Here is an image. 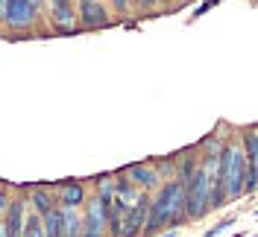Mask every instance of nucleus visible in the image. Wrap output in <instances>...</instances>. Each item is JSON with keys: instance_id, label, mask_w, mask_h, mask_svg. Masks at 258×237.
I'll return each instance as SVG.
<instances>
[{"instance_id": "1", "label": "nucleus", "mask_w": 258, "mask_h": 237, "mask_svg": "<svg viewBox=\"0 0 258 237\" xmlns=\"http://www.w3.org/2000/svg\"><path fill=\"white\" fill-rule=\"evenodd\" d=\"M182 220H185V185L179 179H173V182H167L159 190L156 199H150L147 217H144V228L141 231L156 234L164 225H173V228L182 225Z\"/></svg>"}, {"instance_id": "2", "label": "nucleus", "mask_w": 258, "mask_h": 237, "mask_svg": "<svg viewBox=\"0 0 258 237\" xmlns=\"http://www.w3.org/2000/svg\"><path fill=\"white\" fill-rule=\"evenodd\" d=\"M243 152L235 146H223L217 158V193H214V208L223 205L226 199L243 196Z\"/></svg>"}, {"instance_id": "3", "label": "nucleus", "mask_w": 258, "mask_h": 237, "mask_svg": "<svg viewBox=\"0 0 258 237\" xmlns=\"http://www.w3.org/2000/svg\"><path fill=\"white\" fill-rule=\"evenodd\" d=\"M109 205H112V199L109 196H94V199H88V211H85V220H82V234H103V228H106V222H109Z\"/></svg>"}, {"instance_id": "4", "label": "nucleus", "mask_w": 258, "mask_h": 237, "mask_svg": "<svg viewBox=\"0 0 258 237\" xmlns=\"http://www.w3.org/2000/svg\"><path fill=\"white\" fill-rule=\"evenodd\" d=\"M35 3L32 0H6V9H3V21L9 30H27L32 21H35Z\"/></svg>"}, {"instance_id": "5", "label": "nucleus", "mask_w": 258, "mask_h": 237, "mask_svg": "<svg viewBox=\"0 0 258 237\" xmlns=\"http://www.w3.org/2000/svg\"><path fill=\"white\" fill-rule=\"evenodd\" d=\"M74 9H77V15H80L82 27H88V30L109 24V12H106V6H103L100 0H80Z\"/></svg>"}, {"instance_id": "6", "label": "nucleus", "mask_w": 258, "mask_h": 237, "mask_svg": "<svg viewBox=\"0 0 258 237\" xmlns=\"http://www.w3.org/2000/svg\"><path fill=\"white\" fill-rule=\"evenodd\" d=\"M50 15H53V24L59 30H71L74 18H77V9H74L71 0H50Z\"/></svg>"}, {"instance_id": "7", "label": "nucleus", "mask_w": 258, "mask_h": 237, "mask_svg": "<svg viewBox=\"0 0 258 237\" xmlns=\"http://www.w3.org/2000/svg\"><path fill=\"white\" fill-rule=\"evenodd\" d=\"M6 234L9 237H15V234H21V225H24V199H9V205H6Z\"/></svg>"}, {"instance_id": "8", "label": "nucleus", "mask_w": 258, "mask_h": 237, "mask_svg": "<svg viewBox=\"0 0 258 237\" xmlns=\"http://www.w3.org/2000/svg\"><path fill=\"white\" fill-rule=\"evenodd\" d=\"M62 199V205H68V208H80L82 202H85V188H82L80 182H68V185H62V193H59Z\"/></svg>"}, {"instance_id": "9", "label": "nucleus", "mask_w": 258, "mask_h": 237, "mask_svg": "<svg viewBox=\"0 0 258 237\" xmlns=\"http://www.w3.org/2000/svg\"><path fill=\"white\" fill-rule=\"evenodd\" d=\"M80 228H82V220L77 217V211L64 205V208H62V225H59V234H64V237L80 234Z\"/></svg>"}, {"instance_id": "10", "label": "nucleus", "mask_w": 258, "mask_h": 237, "mask_svg": "<svg viewBox=\"0 0 258 237\" xmlns=\"http://www.w3.org/2000/svg\"><path fill=\"white\" fill-rule=\"evenodd\" d=\"M129 173H132V182H138V185H144V188H156V185H159V170H153V167L135 164Z\"/></svg>"}, {"instance_id": "11", "label": "nucleus", "mask_w": 258, "mask_h": 237, "mask_svg": "<svg viewBox=\"0 0 258 237\" xmlns=\"http://www.w3.org/2000/svg\"><path fill=\"white\" fill-rule=\"evenodd\" d=\"M41 225H44V234L59 237V225H62V208H50L41 214Z\"/></svg>"}, {"instance_id": "12", "label": "nucleus", "mask_w": 258, "mask_h": 237, "mask_svg": "<svg viewBox=\"0 0 258 237\" xmlns=\"http://www.w3.org/2000/svg\"><path fill=\"white\" fill-rule=\"evenodd\" d=\"M243 155L249 158V161H258V132H255V126L243 132Z\"/></svg>"}, {"instance_id": "13", "label": "nucleus", "mask_w": 258, "mask_h": 237, "mask_svg": "<svg viewBox=\"0 0 258 237\" xmlns=\"http://www.w3.org/2000/svg\"><path fill=\"white\" fill-rule=\"evenodd\" d=\"M258 188V161H249L243 170V193H255Z\"/></svg>"}, {"instance_id": "14", "label": "nucleus", "mask_w": 258, "mask_h": 237, "mask_svg": "<svg viewBox=\"0 0 258 237\" xmlns=\"http://www.w3.org/2000/svg\"><path fill=\"white\" fill-rule=\"evenodd\" d=\"M32 205H35V211H38V214H44V211H50V208H53V196H50L47 190H35V193H32Z\"/></svg>"}, {"instance_id": "15", "label": "nucleus", "mask_w": 258, "mask_h": 237, "mask_svg": "<svg viewBox=\"0 0 258 237\" xmlns=\"http://www.w3.org/2000/svg\"><path fill=\"white\" fill-rule=\"evenodd\" d=\"M27 225H21V234L27 237H41L44 234V225H41V214L38 217H30V220H24Z\"/></svg>"}, {"instance_id": "16", "label": "nucleus", "mask_w": 258, "mask_h": 237, "mask_svg": "<svg viewBox=\"0 0 258 237\" xmlns=\"http://www.w3.org/2000/svg\"><path fill=\"white\" fill-rule=\"evenodd\" d=\"M6 205H9V196L0 190V220H3V211H6Z\"/></svg>"}, {"instance_id": "17", "label": "nucleus", "mask_w": 258, "mask_h": 237, "mask_svg": "<svg viewBox=\"0 0 258 237\" xmlns=\"http://www.w3.org/2000/svg\"><path fill=\"white\" fill-rule=\"evenodd\" d=\"M112 3H114V9H120V12L126 9V0H112Z\"/></svg>"}, {"instance_id": "18", "label": "nucleus", "mask_w": 258, "mask_h": 237, "mask_svg": "<svg viewBox=\"0 0 258 237\" xmlns=\"http://www.w3.org/2000/svg\"><path fill=\"white\" fill-rule=\"evenodd\" d=\"M135 3H141V6H153L156 0H135Z\"/></svg>"}, {"instance_id": "19", "label": "nucleus", "mask_w": 258, "mask_h": 237, "mask_svg": "<svg viewBox=\"0 0 258 237\" xmlns=\"http://www.w3.org/2000/svg\"><path fill=\"white\" fill-rule=\"evenodd\" d=\"M0 190H3V182H0Z\"/></svg>"}]
</instances>
